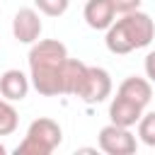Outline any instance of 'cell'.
<instances>
[{
	"mask_svg": "<svg viewBox=\"0 0 155 155\" xmlns=\"http://www.w3.org/2000/svg\"><path fill=\"white\" fill-rule=\"evenodd\" d=\"M29 82L44 97L63 94V63L68 48L58 39H39L29 48Z\"/></svg>",
	"mask_w": 155,
	"mask_h": 155,
	"instance_id": "cell-1",
	"label": "cell"
},
{
	"mask_svg": "<svg viewBox=\"0 0 155 155\" xmlns=\"http://www.w3.org/2000/svg\"><path fill=\"white\" fill-rule=\"evenodd\" d=\"M153 39H155V22L150 19V15L140 10H131L107 27L104 44L111 53L126 56L136 48H145Z\"/></svg>",
	"mask_w": 155,
	"mask_h": 155,
	"instance_id": "cell-2",
	"label": "cell"
},
{
	"mask_svg": "<svg viewBox=\"0 0 155 155\" xmlns=\"http://www.w3.org/2000/svg\"><path fill=\"white\" fill-rule=\"evenodd\" d=\"M63 140V131L58 126V121L48 119V116H39L29 124L27 136L22 138V143L15 148L17 155H51Z\"/></svg>",
	"mask_w": 155,
	"mask_h": 155,
	"instance_id": "cell-3",
	"label": "cell"
},
{
	"mask_svg": "<svg viewBox=\"0 0 155 155\" xmlns=\"http://www.w3.org/2000/svg\"><path fill=\"white\" fill-rule=\"evenodd\" d=\"M97 143H99V150H104L107 155H133L138 148L136 136L126 126H116V124L102 126Z\"/></svg>",
	"mask_w": 155,
	"mask_h": 155,
	"instance_id": "cell-4",
	"label": "cell"
},
{
	"mask_svg": "<svg viewBox=\"0 0 155 155\" xmlns=\"http://www.w3.org/2000/svg\"><path fill=\"white\" fill-rule=\"evenodd\" d=\"M111 94V75L99 65H87L85 80L78 90V97L85 104H99Z\"/></svg>",
	"mask_w": 155,
	"mask_h": 155,
	"instance_id": "cell-5",
	"label": "cell"
},
{
	"mask_svg": "<svg viewBox=\"0 0 155 155\" xmlns=\"http://www.w3.org/2000/svg\"><path fill=\"white\" fill-rule=\"evenodd\" d=\"M41 29H44V24H41V17H39V12L34 7L17 10V15L12 19V34H15V39L19 44H34V41H39Z\"/></svg>",
	"mask_w": 155,
	"mask_h": 155,
	"instance_id": "cell-6",
	"label": "cell"
},
{
	"mask_svg": "<svg viewBox=\"0 0 155 155\" xmlns=\"http://www.w3.org/2000/svg\"><path fill=\"white\" fill-rule=\"evenodd\" d=\"M82 17L87 22L90 29H97V31H107V27L116 19V10L111 5V0H87L85 2V10H82Z\"/></svg>",
	"mask_w": 155,
	"mask_h": 155,
	"instance_id": "cell-7",
	"label": "cell"
},
{
	"mask_svg": "<svg viewBox=\"0 0 155 155\" xmlns=\"http://www.w3.org/2000/svg\"><path fill=\"white\" fill-rule=\"evenodd\" d=\"M140 116H143V107L131 102V99H126V97H121V94H116L111 99V104H109V121L116 124V126L131 128V126L138 124Z\"/></svg>",
	"mask_w": 155,
	"mask_h": 155,
	"instance_id": "cell-8",
	"label": "cell"
},
{
	"mask_svg": "<svg viewBox=\"0 0 155 155\" xmlns=\"http://www.w3.org/2000/svg\"><path fill=\"white\" fill-rule=\"evenodd\" d=\"M29 87H31L29 78L17 68H10L0 75V94L10 102H22L29 94Z\"/></svg>",
	"mask_w": 155,
	"mask_h": 155,
	"instance_id": "cell-9",
	"label": "cell"
},
{
	"mask_svg": "<svg viewBox=\"0 0 155 155\" xmlns=\"http://www.w3.org/2000/svg\"><path fill=\"white\" fill-rule=\"evenodd\" d=\"M116 94H121V97H126V99H131V102H136V104H140L145 109L148 102L153 99V82L145 80V78L131 75V78H126L119 85V92Z\"/></svg>",
	"mask_w": 155,
	"mask_h": 155,
	"instance_id": "cell-10",
	"label": "cell"
},
{
	"mask_svg": "<svg viewBox=\"0 0 155 155\" xmlns=\"http://www.w3.org/2000/svg\"><path fill=\"white\" fill-rule=\"evenodd\" d=\"M85 70H87V63H82L78 58H68L63 63V94L78 97V90L85 80Z\"/></svg>",
	"mask_w": 155,
	"mask_h": 155,
	"instance_id": "cell-11",
	"label": "cell"
},
{
	"mask_svg": "<svg viewBox=\"0 0 155 155\" xmlns=\"http://www.w3.org/2000/svg\"><path fill=\"white\" fill-rule=\"evenodd\" d=\"M17 124H19V116H17V109L12 107L10 99H5L0 94V136H10L17 131Z\"/></svg>",
	"mask_w": 155,
	"mask_h": 155,
	"instance_id": "cell-12",
	"label": "cell"
},
{
	"mask_svg": "<svg viewBox=\"0 0 155 155\" xmlns=\"http://www.w3.org/2000/svg\"><path fill=\"white\" fill-rule=\"evenodd\" d=\"M138 138L148 148H155V111H148L138 119Z\"/></svg>",
	"mask_w": 155,
	"mask_h": 155,
	"instance_id": "cell-13",
	"label": "cell"
},
{
	"mask_svg": "<svg viewBox=\"0 0 155 155\" xmlns=\"http://www.w3.org/2000/svg\"><path fill=\"white\" fill-rule=\"evenodd\" d=\"M34 5L46 17H61V15H65L70 0H34Z\"/></svg>",
	"mask_w": 155,
	"mask_h": 155,
	"instance_id": "cell-14",
	"label": "cell"
},
{
	"mask_svg": "<svg viewBox=\"0 0 155 155\" xmlns=\"http://www.w3.org/2000/svg\"><path fill=\"white\" fill-rule=\"evenodd\" d=\"M140 2H143V0H111L114 10H116L119 15H124V12H131V10H138V7H140Z\"/></svg>",
	"mask_w": 155,
	"mask_h": 155,
	"instance_id": "cell-15",
	"label": "cell"
},
{
	"mask_svg": "<svg viewBox=\"0 0 155 155\" xmlns=\"http://www.w3.org/2000/svg\"><path fill=\"white\" fill-rule=\"evenodd\" d=\"M143 68H145V75H148V80H150V82H155V51H150V53L145 56V63H143Z\"/></svg>",
	"mask_w": 155,
	"mask_h": 155,
	"instance_id": "cell-16",
	"label": "cell"
},
{
	"mask_svg": "<svg viewBox=\"0 0 155 155\" xmlns=\"http://www.w3.org/2000/svg\"><path fill=\"white\" fill-rule=\"evenodd\" d=\"M5 153H7V148H5L2 143H0V155H5Z\"/></svg>",
	"mask_w": 155,
	"mask_h": 155,
	"instance_id": "cell-17",
	"label": "cell"
}]
</instances>
